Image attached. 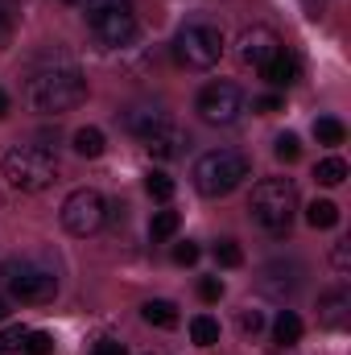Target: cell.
I'll return each instance as SVG.
<instances>
[{
    "instance_id": "6da1fadb",
    "label": "cell",
    "mask_w": 351,
    "mask_h": 355,
    "mask_svg": "<svg viewBox=\"0 0 351 355\" xmlns=\"http://www.w3.org/2000/svg\"><path fill=\"white\" fill-rule=\"evenodd\" d=\"M25 99L42 116H62L87 99V79L75 67H46L25 83Z\"/></svg>"
},
{
    "instance_id": "7a4b0ae2",
    "label": "cell",
    "mask_w": 351,
    "mask_h": 355,
    "mask_svg": "<svg viewBox=\"0 0 351 355\" xmlns=\"http://www.w3.org/2000/svg\"><path fill=\"white\" fill-rule=\"evenodd\" d=\"M293 211H298V190H293L289 178H261V182L252 186L248 215H252L257 227L273 232V236H281V232H289Z\"/></svg>"
},
{
    "instance_id": "3957f363",
    "label": "cell",
    "mask_w": 351,
    "mask_h": 355,
    "mask_svg": "<svg viewBox=\"0 0 351 355\" xmlns=\"http://www.w3.org/2000/svg\"><path fill=\"white\" fill-rule=\"evenodd\" d=\"M248 174H252V162L240 149H211L194 162V190L203 198H223Z\"/></svg>"
},
{
    "instance_id": "277c9868",
    "label": "cell",
    "mask_w": 351,
    "mask_h": 355,
    "mask_svg": "<svg viewBox=\"0 0 351 355\" xmlns=\"http://www.w3.org/2000/svg\"><path fill=\"white\" fill-rule=\"evenodd\" d=\"M0 170H4V178H8L12 190L37 194V190H46V186L58 178V162H54V153H50L46 145H12V149L4 153Z\"/></svg>"
},
{
    "instance_id": "5b68a950",
    "label": "cell",
    "mask_w": 351,
    "mask_h": 355,
    "mask_svg": "<svg viewBox=\"0 0 351 355\" xmlns=\"http://www.w3.org/2000/svg\"><path fill=\"white\" fill-rule=\"evenodd\" d=\"M87 29L99 46L120 50L137 37V12L132 0H87Z\"/></svg>"
},
{
    "instance_id": "8992f818",
    "label": "cell",
    "mask_w": 351,
    "mask_h": 355,
    "mask_svg": "<svg viewBox=\"0 0 351 355\" xmlns=\"http://www.w3.org/2000/svg\"><path fill=\"white\" fill-rule=\"evenodd\" d=\"M174 54H178V62L190 67V71H211L223 58V33H219V25H207V21L182 25L174 37Z\"/></svg>"
},
{
    "instance_id": "52a82bcc",
    "label": "cell",
    "mask_w": 351,
    "mask_h": 355,
    "mask_svg": "<svg viewBox=\"0 0 351 355\" xmlns=\"http://www.w3.org/2000/svg\"><path fill=\"white\" fill-rule=\"evenodd\" d=\"M4 285H8V293H12L17 302H25V306H46V302H54V293H58L54 268L37 265V261H8V265H4Z\"/></svg>"
},
{
    "instance_id": "ba28073f",
    "label": "cell",
    "mask_w": 351,
    "mask_h": 355,
    "mask_svg": "<svg viewBox=\"0 0 351 355\" xmlns=\"http://www.w3.org/2000/svg\"><path fill=\"white\" fill-rule=\"evenodd\" d=\"M103 223H108V202H103L99 190L83 186V190H71V194H67V202H62V227H67L71 236L87 240V236H95Z\"/></svg>"
},
{
    "instance_id": "9c48e42d",
    "label": "cell",
    "mask_w": 351,
    "mask_h": 355,
    "mask_svg": "<svg viewBox=\"0 0 351 355\" xmlns=\"http://www.w3.org/2000/svg\"><path fill=\"white\" fill-rule=\"evenodd\" d=\"M198 116H203V124H215V128H228V124H236L240 120V112H244V95L236 83H207V87L198 91Z\"/></svg>"
},
{
    "instance_id": "30bf717a",
    "label": "cell",
    "mask_w": 351,
    "mask_h": 355,
    "mask_svg": "<svg viewBox=\"0 0 351 355\" xmlns=\"http://www.w3.org/2000/svg\"><path fill=\"white\" fill-rule=\"evenodd\" d=\"M277 54H281V37H277L268 25H252V29L240 33V62H244V67L261 71V67H268Z\"/></svg>"
},
{
    "instance_id": "8fae6325",
    "label": "cell",
    "mask_w": 351,
    "mask_h": 355,
    "mask_svg": "<svg viewBox=\"0 0 351 355\" xmlns=\"http://www.w3.org/2000/svg\"><path fill=\"white\" fill-rule=\"evenodd\" d=\"M348 318H351V293L348 289H331V293L318 297V322L327 331H343Z\"/></svg>"
},
{
    "instance_id": "7c38bea8",
    "label": "cell",
    "mask_w": 351,
    "mask_h": 355,
    "mask_svg": "<svg viewBox=\"0 0 351 355\" xmlns=\"http://www.w3.org/2000/svg\"><path fill=\"white\" fill-rule=\"evenodd\" d=\"M186 145H190V137H186L182 128H174V124H162V128L145 141V149H149L157 162H174V157H182Z\"/></svg>"
},
{
    "instance_id": "4fadbf2b",
    "label": "cell",
    "mask_w": 351,
    "mask_h": 355,
    "mask_svg": "<svg viewBox=\"0 0 351 355\" xmlns=\"http://www.w3.org/2000/svg\"><path fill=\"white\" fill-rule=\"evenodd\" d=\"M261 75H264L268 87H293V83L302 79V58H298L293 50H281L268 67H261Z\"/></svg>"
},
{
    "instance_id": "5bb4252c",
    "label": "cell",
    "mask_w": 351,
    "mask_h": 355,
    "mask_svg": "<svg viewBox=\"0 0 351 355\" xmlns=\"http://www.w3.org/2000/svg\"><path fill=\"white\" fill-rule=\"evenodd\" d=\"M162 124H170L162 107H128V112H124V128H128L132 137H141V141H149Z\"/></svg>"
},
{
    "instance_id": "9a60e30c",
    "label": "cell",
    "mask_w": 351,
    "mask_h": 355,
    "mask_svg": "<svg viewBox=\"0 0 351 355\" xmlns=\"http://www.w3.org/2000/svg\"><path fill=\"white\" fill-rule=\"evenodd\" d=\"M141 318H145L149 327L170 331V327H178V306H174V302H166V297H153V302H145V306H141Z\"/></svg>"
},
{
    "instance_id": "2e32d148",
    "label": "cell",
    "mask_w": 351,
    "mask_h": 355,
    "mask_svg": "<svg viewBox=\"0 0 351 355\" xmlns=\"http://www.w3.org/2000/svg\"><path fill=\"white\" fill-rule=\"evenodd\" d=\"M298 339H302V318H298L293 310H281L277 322H273V343H277V347H293Z\"/></svg>"
},
{
    "instance_id": "e0dca14e",
    "label": "cell",
    "mask_w": 351,
    "mask_h": 355,
    "mask_svg": "<svg viewBox=\"0 0 351 355\" xmlns=\"http://www.w3.org/2000/svg\"><path fill=\"white\" fill-rule=\"evenodd\" d=\"M306 223H310L314 232H327V227L339 223V207H335L331 198H314V202L306 207Z\"/></svg>"
},
{
    "instance_id": "ac0fdd59",
    "label": "cell",
    "mask_w": 351,
    "mask_h": 355,
    "mask_svg": "<svg viewBox=\"0 0 351 355\" xmlns=\"http://www.w3.org/2000/svg\"><path fill=\"white\" fill-rule=\"evenodd\" d=\"M314 137H318V145H343L348 141V128H343V120H335V116H318L314 120Z\"/></svg>"
},
{
    "instance_id": "d6986e66",
    "label": "cell",
    "mask_w": 351,
    "mask_h": 355,
    "mask_svg": "<svg viewBox=\"0 0 351 355\" xmlns=\"http://www.w3.org/2000/svg\"><path fill=\"white\" fill-rule=\"evenodd\" d=\"M190 339H194L198 347H211V343H219V322H215L211 314H198V318H190Z\"/></svg>"
},
{
    "instance_id": "ffe728a7",
    "label": "cell",
    "mask_w": 351,
    "mask_h": 355,
    "mask_svg": "<svg viewBox=\"0 0 351 355\" xmlns=\"http://www.w3.org/2000/svg\"><path fill=\"white\" fill-rule=\"evenodd\" d=\"M17 25H21V0H0V46L12 42Z\"/></svg>"
},
{
    "instance_id": "44dd1931",
    "label": "cell",
    "mask_w": 351,
    "mask_h": 355,
    "mask_svg": "<svg viewBox=\"0 0 351 355\" xmlns=\"http://www.w3.org/2000/svg\"><path fill=\"white\" fill-rule=\"evenodd\" d=\"M75 153H79V157H99V153H103V132H99V128H79V132H75Z\"/></svg>"
},
{
    "instance_id": "7402d4cb",
    "label": "cell",
    "mask_w": 351,
    "mask_h": 355,
    "mask_svg": "<svg viewBox=\"0 0 351 355\" xmlns=\"http://www.w3.org/2000/svg\"><path fill=\"white\" fill-rule=\"evenodd\" d=\"M314 178H318L323 186H339V182L348 178V162H343V157H323V162L314 166Z\"/></svg>"
},
{
    "instance_id": "603a6c76",
    "label": "cell",
    "mask_w": 351,
    "mask_h": 355,
    "mask_svg": "<svg viewBox=\"0 0 351 355\" xmlns=\"http://www.w3.org/2000/svg\"><path fill=\"white\" fill-rule=\"evenodd\" d=\"M145 190H149V198H157V202H170V198H174V178L162 174V170H153V174L145 178Z\"/></svg>"
},
{
    "instance_id": "cb8c5ba5",
    "label": "cell",
    "mask_w": 351,
    "mask_h": 355,
    "mask_svg": "<svg viewBox=\"0 0 351 355\" xmlns=\"http://www.w3.org/2000/svg\"><path fill=\"white\" fill-rule=\"evenodd\" d=\"M178 223H182L178 211H157L153 223H149V236H153V240H170V236L178 232Z\"/></svg>"
},
{
    "instance_id": "d4e9b609",
    "label": "cell",
    "mask_w": 351,
    "mask_h": 355,
    "mask_svg": "<svg viewBox=\"0 0 351 355\" xmlns=\"http://www.w3.org/2000/svg\"><path fill=\"white\" fill-rule=\"evenodd\" d=\"M215 265L240 268V265H244V252H240V244H236V240H219V244H215Z\"/></svg>"
},
{
    "instance_id": "484cf974",
    "label": "cell",
    "mask_w": 351,
    "mask_h": 355,
    "mask_svg": "<svg viewBox=\"0 0 351 355\" xmlns=\"http://www.w3.org/2000/svg\"><path fill=\"white\" fill-rule=\"evenodd\" d=\"M273 153H277V162H298V157H302V145H298L293 132H281L277 145H273Z\"/></svg>"
},
{
    "instance_id": "4316f807",
    "label": "cell",
    "mask_w": 351,
    "mask_h": 355,
    "mask_svg": "<svg viewBox=\"0 0 351 355\" xmlns=\"http://www.w3.org/2000/svg\"><path fill=\"white\" fill-rule=\"evenodd\" d=\"M25 327H4L0 331V355H12V352H21V343H25Z\"/></svg>"
},
{
    "instance_id": "83f0119b",
    "label": "cell",
    "mask_w": 351,
    "mask_h": 355,
    "mask_svg": "<svg viewBox=\"0 0 351 355\" xmlns=\"http://www.w3.org/2000/svg\"><path fill=\"white\" fill-rule=\"evenodd\" d=\"M21 347H25V355H50L54 352V339H50L46 331H33V335H25Z\"/></svg>"
},
{
    "instance_id": "f1b7e54d",
    "label": "cell",
    "mask_w": 351,
    "mask_h": 355,
    "mask_svg": "<svg viewBox=\"0 0 351 355\" xmlns=\"http://www.w3.org/2000/svg\"><path fill=\"white\" fill-rule=\"evenodd\" d=\"M240 331H244V335H261L264 331V314L261 310H244V314H240Z\"/></svg>"
},
{
    "instance_id": "f546056e",
    "label": "cell",
    "mask_w": 351,
    "mask_h": 355,
    "mask_svg": "<svg viewBox=\"0 0 351 355\" xmlns=\"http://www.w3.org/2000/svg\"><path fill=\"white\" fill-rule=\"evenodd\" d=\"M331 265L339 268V272H348V268H351V240H339V244H335V252H331Z\"/></svg>"
},
{
    "instance_id": "4dcf8cb0",
    "label": "cell",
    "mask_w": 351,
    "mask_h": 355,
    "mask_svg": "<svg viewBox=\"0 0 351 355\" xmlns=\"http://www.w3.org/2000/svg\"><path fill=\"white\" fill-rule=\"evenodd\" d=\"M198 293H203V302H219V297H223V285H219V277H203Z\"/></svg>"
},
{
    "instance_id": "1f68e13d",
    "label": "cell",
    "mask_w": 351,
    "mask_h": 355,
    "mask_svg": "<svg viewBox=\"0 0 351 355\" xmlns=\"http://www.w3.org/2000/svg\"><path fill=\"white\" fill-rule=\"evenodd\" d=\"M194 261H198V244L186 240V244H178L174 248V265H194Z\"/></svg>"
},
{
    "instance_id": "d6a6232c",
    "label": "cell",
    "mask_w": 351,
    "mask_h": 355,
    "mask_svg": "<svg viewBox=\"0 0 351 355\" xmlns=\"http://www.w3.org/2000/svg\"><path fill=\"white\" fill-rule=\"evenodd\" d=\"M95 355H128V352H124L120 339H99V343H95Z\"/></svg>"
},
{
    "instance_id": "836d02e7",
    "label": "cell",
    "mask_w": 351,
    "mask_h": 355,
    "mask_svg": "<svg viewBox=\"0 0 351 355\" xmlns=\"http://www.w3.org/2000/svg\"><path fill=\"white\" fill-rule=\"evenodd\" d=\"M252 107H257V112H277V107H281V99H277V95H261Z\"/></svg>"
},
{
    "instance_id": "e575fe53",
    "label": "cell",
    "mask_w": 351,
    "mask_h": 355,
    "mask_svg": "<svg viewBox=\"0 0 351 355\" xmlns=\"http://www.w3.org/2000/svg\"><path fill=\"white\" fill-rule=\"evenodd\" d=\"M4 116H8V91L0 87V120H4Z\"/></svg>"
},
{
    "instance_id": "d590c367",
    "label": "cell",
    "mask_w": 351,
    "mask_h": 355,
    "mask_svg": "<svg viewBox=\"0 0 351 355\" xmlns=\"http://www.w3.org/2000/svg\"><path fill=\"white\" fill-rule=\"evenodd\" d=\"M4 318H8V302L0 297V322H4Z\"/></svg>"
},
{
    "instance_id": "8d00e7d4",
    "label": "cell",
    "mask_w": 351,
    "mask_h": 355,
    "mask_svg": "<svg viewBox=\"0 0 351 355\" xmlns=\"http://www.w3.org/2000/svg\"><path fill=\"white\" fill-rule=\"evenodd\" d=\"M67 4H75V0H67Z\"/></svg>"
}]
</instances>
